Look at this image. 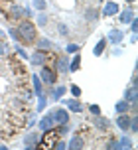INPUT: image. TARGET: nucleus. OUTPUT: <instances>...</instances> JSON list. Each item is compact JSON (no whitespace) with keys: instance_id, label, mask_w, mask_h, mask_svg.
<instances>
[{"instance_id":"obj_14","label":"nucleus","mask_w":138,"mask_h":150,"mask_svg":"<svg viewBox=\"0 0 138 150\" xmlns=\"http://www.w3.org/2000/svg\"><path fill=\"white\" fill-rule=\"evenodd\" d=\"M32 81H34V91H36V95H39V97H42V95H44V89H42V79H39L38 75H34V77H32Z\"/></svg>"},{"instance_id":"obj_31","label":"nucleus","mask_w":138,"mask_h":150,"mask_svg":"<svg viewBox=\"0 0 138 150\" xmlns=\"http://www.w3.org/2000/svg\"><path fill=\"white\" fill-rule=\"evenodd\" d=\"M54 146H55V148H59V150H63V148H65V146H67V144L63 142V140H59V142H55Z\"/></svg>"},{"instance_id":"obj_24","label":"nucleus","mask_w":138,"mask_h":150,"mask_svg":"<svg viewBox=\"0 0 138 150\" xmlns=\"http://www.w3.org/2000/svg\"><path fill=\"white\" fill-rule=\"evenodd\" d=\"M75 52H79V45L77 44H69L67 45V53H75Z\"/></svg>"},{"instance_id":"obj_27","label":"nucleus","mask_w":138,"mask_h":150,"mask_svg":"<svg viewBox=\"0 0 138 150\" xmlns=\"http://www.w3.org/2000/svg\"><path fill=\"white\" fill-rule=\"evenodd\" d=\"M46 97H44V95H42V97H39V105H38V111H44V107H46Z\"/></svg>"},{"instance_id":"obj_28","label":"nucleus","mask_w":138,"mask_h":150,"mask_svg":"<svg viewBox=\"0 0 138 150\" xmlns=\"http://www.w3.org/2000/svg\"><path fill=\"white\" fill-rule=\"evenodd\" d=\"M38 24H39V26H46V24H47V18L44 14H39L38 16Z\"/></svg>"},{"instance_id":"obj_17","label":"nucleus","mask_w":138,"mask_h":150,"mask_svg":"<svg viewBox=\"0 0 138 150\" xmlns=\"http://www.w3.org/2000/svg\"><path fill=\"white\" fill-rule=\"evenodd\" d=\"M105 45H107V40H105V38H103V40H99V44L95 45V50H93V55H97V57H99L101 53L105 52Z\"/></svg>"},{"instance_id":"obj_25","label":"nucleus","mask_w":138,"mask_h":150,"mask_svg":"<svg viewBox=\"0 0 138 150\" xmlns=\"http://www.w3.org/2000/svg\"><path fill=\"white\" fill-rule=\"evenodd\" d=\"M89 111H91V115H101V107L99 105H91Z\"/></svg>"},{"instance_id":"obj_4","label":"nucleus","mask_w":138,"mask_h":150,"mask_svg":"<svg viewBox=\"0 0 138 150\" xmlns=\"http://www.w3.org/2000/svg\"><path fill=\"white\" fill-rule=\"evenodd\" d=\"M93 127L99 128V130H108L111 122H108V119H105V117H101V115H95V117H93Z\"/></svg>"},{"instance_id":"obj_15","label":"nucleus","mask_w":138,"mask_h":150,"mask_svg":"<svg viewBox=\"0 0 138 150\" xmlns=\"http://www.w3.org/2000/svg\"><path fill=\"white\" fill-rule=\"evenodd\" d=\"M24 142L28 144L30 148H38V142H39V138H38V134H28L26 136V140Z\"/></svg>"},{"instance_id":"obj_29","label":"nucleus","mask_w":138,"mask_h":150,"mask_svg":"<svg viewBox=\"0 0 138 150\" xmlns=\"http://www.w3.org/2000/svg\"><path fill=\"white\" fill-rule=\"evenodd\" d=\"M130 26H132V32L136 34V30H138V20H136V18H132V20H130Z\"/></svg>"},{"instance_id":"obj_3","label":"nucleus","mask_w":138,"mask_h":150,"mask_svg":"<svg viewBox=\"0 0 138 150\" xmlns=\"http://www.w3.org/2000/svg\"><path fill=\"white\" fill-rule=\"evenodd\" d=\"M38 77L42 79V83H46V85H54V83H55V75L51 73V69H47L46 65L42 67V71H39Z\"/></svg>"},{"instance_id":"obj_7","label":"nucleus","mask_w":138,"mask_h":150,"mask_svg":"<svg viewBox=\"0 0 138 150\" xmlns=\"http://www.w3.org/2000/svg\"><path fill=\"white\" fill-rule=\"evenodd\" d=\"M54 119H51V115H47V117H44V119L39 120V128H42V130H44V132H46V130H51V128H54Z\"/></svg>"},{"instance_id":"obj_35","label":"nucleus","mask_w":138,"mask_h":150,"mask_svg":"<svg viewBox=\"0 0 138 150\" xmlns=\"http://www.w3.org/2000/svg\"><path fill=\"white\" fill-rule=\"evenodd\" d=\"M59 32H61V34H67V28H65V26H61V24H59Z\"/></svg>"},{"instance_id":"obj_10","label":"nucleus","mask_w":138,"mask_h":150,"mask_svg":"<svg viewBox=\"0 0 138 150\" xmlns=\"http://www.w3.org/2000/svg\"><path fill=\"white\" fill-rule=\"evenodd\" d=\"M116 12H118V4H115V2H107L103 8V16H115Z\"/></svg>"},{"instance_id":"obj_9","label":"nucleus","mask_w":138,"mask_h":150,"mask_svg":"<svg viewBox=\"0 0 138 150\" xmlns=\"http://www.w3.org/2000/svg\"><path fill=\"white\" fill-rule=\"evenodd\" d=\"M30 63L32 65H44V63H46V53L44 52H36L30 57Z\"/></svg>"},{"instance_id":"obj_23","label":"nucleus","mask_w":138,"mask_h":150,"mask_svg":"<svg viewBox=\"0 0 138 150\" xmlns=\"http://www.w3.org/2000/svg\"><path fill=\"white\" fill-rule=\"evenodd\" d=\"M49 45H51V44H49L47 40H39V42H38V47H39V50H47Z\"/></svg>"},{"instance_id":"obj_33","label":"nucleus","mask_w":138,"mask_h":150,"mask_svg":"<svg viewBox=\"0 0 138 150\" xmlns=\"http://www.w3.org/2000/svg\"><path fill=\"white\" fill-rule=\"evenodd\" d=\"M10 36L14 38V40H18V32H16V30H14V28H10Z\"/></svg>"},{"instance_id":"obj_21","label":"nucleus","mask_w":138,"mask_h":150,"mask_svg":"<svg viewBox=\"0 0 138 150\" xmlns=\"http://www.w3.org/2000/svg\"><path fill=\"white\" fill-rule=\"evenodd\" d=\"M132 130V132H138V120H136V117H130V127H128Z\"/></svg>"},{"instance_id":"obj_32","label":"nucleus","mask_w":138,"mask_h":150,"mask_svg":"<svg viewBox=\"0 0 138 150\" xmlns=\"http://www.w3.org/2000/svg\"><path fill=\"white\" fill-rule=\"evenodd\" d=\"M16 52H18V53H20V55H22V57H24V59H28V53H26V52H24V50H22V47H16Z\"/></svg>"},{"instance_id":"obj_26","label":"nucleus","mask_w":138,"mask_h":150,"mask_svg":"<svg viewBox=\"0 0 138 150\" xmlns=\"http://www.w3.org/2000/svg\"><path fill=\"white\" fill-rule=\"evenodd\" d=\"M71 93H73V97H79V95H81V89H79L77 85H71Z\"/></svg>"},{"instance_id":"obj_19","label":"nucleus","mask_w":138,"mask_h":150,"mask_svg":"<svg viewBox=\"0 0 138 150\" xmlns=\"http://www.w3.org/2000/svg\"><path fill=\"white\" fill-rule=\"evenodd\" d=\"M79 67H81V55L77 53L75 57H73V61L69 63V71H77V69H79Z\"/></svg>"},{"instance_id":"obj_30","label":"nucleus","mask_w":138,"mask_h":150,"mask_svg":"<svg viewBox=\"0 0 138 150\" xmlns=\"http://www.w3.org/2000/svg\"><path fill=\"white\" fill-rule=\"evenodd\" d=\"M87 18H89V20H97V12H95V10H89V12H87Z\"/></svg>"},{"instance_id":"obj_5","label":"nucleus","mask_w":138,"mask_h":150,"mask_svg":"<svg viewBox=\"0 0 138 150\" xmlns=\"http://www.w3.org/2000/svg\"><path fill=\"white\" fill-rule=\"evenodd\" d=\"M116 125H118V128H120V130H124V132H126V130H128V127H130V117H128L126 112H120V117L116 119Z\"/></svg>"},{"instance_id":"obj_16","label":"nucleus","mask_w":138,"mask_h":150,"mask_svg":"<svg viewBox=\"0 0 138 150\" xmlns=\"http://www.w3.org/2000/svg\"><path fill=\"white\" fill-rule=\"evenodd\" d=\"M65 87H63V85H57V87H55L54 89V93H51V99H54V101H59V99L63 97V93H65Z\"/></svg>"},{"instance_id":"obj_22","label":"nucleus","mask_w":138,"mask_h":150,"mask_svg":"<svg viewBox=\"0 0 138 150\" xmlns=\"http://www.w3.org/2000/svg\"><path fill=\"white\" fill-rule=\"evenodd\" d=\"M34 6L38 8V10H44L47 4H46V0H34Z\"/></svg>"},{"instance_id":"obj_18","label":"nucleus","mask_w":138,"mask_h":150,"mask_svg":"<svg viewBox=\"0 0 138 150\" xmlns=\"http://www.w3.org/2000/svg\"><path fill=\"white\" fill-rule=\"evenodd\" d=\"M134 18V12H132V8H126L123 14H120V22H124V24H128Z\"/></svg>"},{"instance_id":"obj_2","label":"nucleus","mask_w":138,"mask_h":150,"mask_svg":"<svg viewBox=\"0 0 138 150\" xmlns=\"http://www.w3.org/2000/svg\"><path fill=\"white\" fill-rule=\"evenodd\" d=\"M49 115H51V119H54L55 125H67V120H69V112L65 111V109H61V107L54 109Z\"/></svg>"},{"instance_id":"obj_36","label":"nucleus","mask_w":138,"mask_h":150,"mask_svg":"<svg viewBox=\"0 0 138 150\" xmlns=\"http://www.w3.org/2000/svg\"><path fill=\"white\" fill-rule=\"evenodd\" d=\"M126 2H134V0H126Z\"/></svg>"},{"instance_id":"obj_20","label":"nucleus","mask_w":138,"mask_h":150,"mask_svg":"<svg viewBox=\"0 0 138 150\" xmlns=\"http://www.w3.org/2000/svg\"><path fill=\"white\" fill-rule=\"evenodd\" d=\"M115 109H116L118 115H120V112H126V111H128V101H126V99H124V101H118Z\"/></svg>"},{"instance_id":"obj_34","label":"nucleus","mask_w":138,"mask_h":150,"mask_svg":"<svg viewBox=\"0 0 138 150\" xmlns=\"http://www.w3.org/2000/svg\"><path fill=\"white\" fill-rule=\"evenodd\" d=\"M6 50H8L6 44H0V53H6Z\"/></svg>"},{"instance_id":"obj_12","label":"nucleus","mask_w":138,"mask_h":150,"mask_svg":"<svg viewBox=\"0 0 138 150\" xmlns=\"http://www.w3.org/2000/svg\"><path fill=\"white\" fill-rule=\"evenodd\" d=\"M55 69H57L59 73H65V71H69V61H67V57H59V59H57V65H55Z\"/></svg>"},{"instance_id":"obj_13","label":"nucleus","mask_w":138,"mask_h":150,"mask_svg":"<svg viewBox=\"0 0 138 150\" xmlns=\"http://www.w3.org/2000/svg\"><path fill=\"white\" fill-rule=\"evenodd\" d=\"M63 103H65V105H67L73 112H79L81 109H83V105H81V103H79L77 99H69V101H63Z\"/></svg>"},{"instance_id":"obj_1","label":"nucleus","mask_w":138,"mask_h":150,"mask_svg":"<svg viewBox=\"0 0 138 150\" xmlns=\"http://www.w3.org/2000/svg\"><path fill=\"white\" fill-rule=\"evenodd\" d=\"M16 32H18V42H22V44L36 42V28H34V24L30 20H22Z\"/></svg>"},{"instance_id":"obj_6","label":"nucleus","mask_w":138,"mask_h":150,"mask_svg":"<svg viewBox=\"0 0 138 150\" xmlns=\"http://www.w3.org/2000/svg\"><path fill=\"white\" fill-rule=\"evenodd\" d=\"M124 99L128 101V105H134V103H136V85H130V87L126 89Z\"/></svg>"},{"instance_id":"obj_8","label":"nucleus","mask_w":138,"mask_h":150,"mask_svg":"<svg viewBox=\"0 0 138 150\" xmlns=\"http://www.w3.org/2000/svg\"><path fill=\"white\" fill-rule=\"evenodd\" d=\"M123 38H124V34L120 30H111L108 32V42H111V44H120Z\"/></svg>"},{"instance_id":"obj_11","label":"nucleus","mask_w":138,"mask_h":150,"mask_svg":"<svg viewBox=\"0 0 138 150\" xmlns=\"http://www.w3.org/2000/svg\"><path fill=\"white\" fill-rule=\"evenodd\" d=\"M67 146H69V148H73V150H79V148H83V146H85V140L81 138V136H73V138L69 140Z\"/></svg>"}]
</instances>
